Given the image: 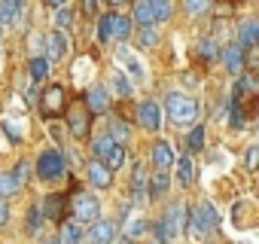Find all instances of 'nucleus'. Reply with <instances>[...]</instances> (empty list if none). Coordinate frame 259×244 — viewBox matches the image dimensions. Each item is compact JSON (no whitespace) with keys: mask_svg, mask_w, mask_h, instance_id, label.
Returning <instances> with one entry per match:
<instances>
[{"mask_svg":"<svg viewBox=\"0 0 259 244\" xmlns=\"http://www.w3.org/2000/svg\"><path fill=\"white\" fill-rule=\"evenodd\" d=\"M73 217H76L79 223H95V220H101V205H98V198H92L89 192H79V195L73 198Z\"/></svg>","mask_w":259,"mask_h":244,"instance_id":"obj_4","label":"nucleus"},{"mask_svg":"<svg viewBox=\"0 0 259 244\" xmlns=\"http://www.w3.org/2000/svg\"><path fill=\"white\" fill-rule=\"evenodd\" d=\"M55 25H58V28H67V25H70V10H67V7H64V10H58Z\"/></svg>","mask_w":259,"mask_h":244,"instance_id":"obj_37","label":"nucleus"},{"mask_svg":"<svg viewBox=\"0 0 259 244\" xmlns=\"http://www.w3.org/2000/svg\"><path fill=\"white\" fill-rule=\"evenodd\" d=\"M40 113L49 116V119H55L58 113H64V89L61 86H49L46 89V95L40 101Z\"/></svg>","mask_w":259,"mask_h":244,"instance_id":"obj_6","label":"nucleus"},{"mask_svg":"<svg viewBox=\"0 0 259 244\" xmlns=\"http://www.w3.org/2000/svg\"><path fill=\"white\" fill-rule=\"evenodd\" d=\"M19 13H22V4H16V0H7V4H0V25H13Z\"/></svg>","mask_w":259,"mask_h":244,"instance_id":"obj_23","label":"nucleus"},{"mask_svg":"<svg viewBox=\"0 0 259 244\" xmlns=\"http://www.w3.org/2000/svg\"><path fill=\"white\" fill-rule=\"evenodd\" d=\"M122 162H125V150H122V147L116 144V147H113V153H110V156L104 159V165H107V171L113 174V171H116V168H119Z\"/></svg>","mask_w":259,"mask_h":244,"instance_id":"obj_29","label":"nucleus"},{"mask_svg":"<svg viewBox=\"0 0 259 244\" xmlns=\"http://www.w3.org/2000/svg\"><path fill=\"white\" fill-rule=\"evenodd\" d=\"M229 126H232V129H241V126H244V110H241L238 104L232 107V119H229Z\"/></svg>","mask_w":259,"mask_h":244,"instance_id":"obj_34","label":"nucleus"},{"mask_svg":"<svg viewBox=\"0 0 259 244\" xmlns=\"http://www.w3.org/2000/svg\"><path fill=\"white\" fill-rule=\"evenodd\" d=\"M256 165V147H250V153H247V168H253Z\"/></svg>","mask_w":259,"mask_h":244,"instance_id":"obj_42","label":"nucleus"},{"mask_svg":"<svg viewBox=\"0 0 259 244\" xmlns=\"http://www.w3.org/2000/svg\"><path fill=\"white\" fill-rule=\"evenodd\" d=\"M79 238H82L79 223H61V241L64 244H79Z\"/></svg>","mask_w":259,"mask_h":244,"instance_id":"obj_24","label":"nucleus"},{"mask_svg":"<svg viewBox=\"0 0 259 244\" xmlns=\"http://www.w3.org/2000/svg\"><path fill=\"white\" fill-rule=\"evenodd\" d=\"M22 189V183L13 177V171H0V201H7L10 195H16Z\"/></svg>","mask_w":259,"mask_h":244,"instance_id":"obj_15","label":"nucleus"},{"mask_svg":"<svg viewBox=\"0 0 259 244\" xmlns=\"http://www.w3.org/2000/svg\"><path fill=\"white\" fill-rule=\"evenodd\" d=\"M37 174H40V180H55V177H61V174H64V159H61V153H55V150L43 153L40 162H37Z\"/></svg>","mask_w":259,"mask_h":244,"instance_id":"obj_5","label":"nucleus"},{"mask_svg":"<svg viewBox=\"0 0 259 244\" xmlns=\"http://www.w3.org/2000/svg\"><path fill=\"white\" fill-rule=\"evenodd\" d=\"M92 147H95V156H98V162H104V159H107V156L113 153V147H116V144H113L110 138H98V141H95Z\"/></svg>","mask_w":259,"mask_h":244,"instance_id":"obj_28","label":"nucleus"},{"mask_svg":"<svg viewBox=\"0 0 259 244\" xmlns=\"http://www.w3.org/2000/svg\"><path fill=\"white\" fill-rule=\"evenodd\" d=\"M223 61H226V70L229 73H244V52L238 49V46H229L226 52H223Z\"/></svg>","mask_w":259,"mask_h":244,"instance_id":"obj_13","label":"nucleus"},{"mask_svg":"<svg viewBox=\"0 0 259 244\" xmlns=\"http://www.w3.org/2000/svg\"><path fill=\"white\" fill-rule=\"evenodd\" d=\"M49 244H58V241H49Z\"/></svg>","mask_w":259,"mask_h":244,"instance_id":"obj_43","label":"nucleus"},{"mask_svg":"<svg viewBox=\"0 0 259 244\" xmlns=\"http://www.w3.org/2000/svg\"><path fill=\"white\" fill-rule=\"evenodd\" d=\"M128 70H132V76H138V79L144 76V67H141L138 61H132V64H128Z\"/></svg>","mask_w":259,"mask_h":244,"instance_id":"obj_41","label":"nucleus"},{"mask_svg":"<svg viewBox=\"0 0 259 244\" xmlns=\"http://www.w3.org/2000/svg\"><path fill=\"white\" fill-rule=\"evenodd\" d=\"M89 177H92V183L98 186V189H107L110 183H113V174L107 171V165L104 162H98V159H92L89 162Z\"/></svg>","mask_w":259,"mask_h":244,"instance_id":"obj_11","label":"nucleus"},{"mask_svg":"<svg viewBox=\"0 0 259 244\" xmlns=\"http://www.w3.org/2000/svg\"><path fill=\"white\" fill-rule=\"evenodd\" d=\"M67 52V37L61 34V31H55L52 37H49V61H55V58H61ZM46 61V64H49Z\"/></svg>","mask_w":259,"mask_h":244,"instance_id":"obj_19","label":"nucleus"},{"mask_svg":"<svg viewBox=\"0 0 259 244\" xmlns=\"http://www.w3.org/2000/svg\"><path fill=\"white\" fill-rule=\"evenodd\" d=\"M43 217L55 220V223H64V211H61V195H49L46 205H43Z\"/></svg>","mask_w":259,"mask_h":244,"instance_id":"obj_20","label":"nucleus"},{"mask_svg":"<svg viewBox=\"0 0 259 244\" xmlns=\"http://www.w3.org/2000/svg\"><path fill=\"white\" fill-rule=\"evenodd\" d=\"M217 223H220V217H217V211H213V205H198V214L192 217V226H189V232H192V238L195 241H201L210 229H217Z\"/></svg>","mask_w":259,"mask_h":244,"instance_id":"obj_3","label":"nucleus"},{"mask_svg":"<svg viewBox=\"0 0 259 244\" xmlns=\"http://www.w3.org/2000/svg\"><path fill=\"white\" fill-rule=\"evenodd\" d=\"M138 43H141L144 49H153V46H156V31H153V28L141 31V40H138Z\"/></svg>","mask_w":259,"mask_h":244,"instance_id":"obj_33","label":"nucleus"},{"mask_svg":"<svg viewBox=\"0 0 259 244\" xmlns=\"http://www.w3.org/2000/svg\"><path fill=\"white\" fill-rule=\"evenodd\" d=\"M165 107H168V119L174 126H189V122H195V116H198V101L189 98V95H180V92H171Z\"/></svg>","mask_w":259,"mask_h":244,"instance_id":"obj_1","label":"nucleus"},{"mask_svg":"<svg viewBox=\"0 0 259 244\" xmlns=\"http://www.w3.org/2000/svg\"><path fill=\"white\" fill-rule=\"evenodd\" d=\"M40 217H43V214H40L37 208H31V211H28V232H31V235H37V232H40V226H43V220H40Z\"/></svg>","mask_w":259,"mask_h":244,"instance_id":"obj_31","label":"nucleus"},{"mask_svg":"<svg viewBox=\"0 0 259 244\" xmlns=\"http://www.w3.org/2000/svg\"><path fill=\"white\" fill-rule=\"evenodd\" d=\"M128 34H132V19L113 16V19H110V37H116V40H128Z\"/></svg>","mask_w":259,"mask_h":244,"instance_id":"obj_18","label":"nucleus"},{"mask_svg":"<svg viewBox=\"0 0 259 244\" xmlns=\"http://www.w3.org/2000/svg\"><path fill=\"white\" fill-rule=\"evenodd\" d=\"M192 177H195V165H192V159H189V156H183V159L177 162V180H180L183 186H189V183H192Z\"/></svg>","mask_w":259,"mask_h":244,"instance_id":"obj_22","label":"nucleus"},{"mask_svg":"<svg viewBox=\"0 0 259 244\" xmlns=\"http://www.w3.org/2000/svg\"><path fill=\"white\" fill-rule=\"evenodd\" d=\"M150 10H153V19L156 22H165V19H171V4H165V0H153V4H150Z\"/></svg>","mask_w":259,"mask_h":244,"instance_id":"obj_27","label":"nucleus"},{"mask_svg":"<svg viewBox=\"0 0 259 244\" xmlns=\"http://www.w3.org/2000/svg\"><path fill=\"white\" fill-rule=\"evenodd\" d=\"M116 232H119V226L113 220H95L89 226V241L92 244H113L116 241Z\"/></svg>","mask_w":259,"mask_h":244,"instance_id":"obj_7","label":"nucleus"},{"mask_svg":"<svg viewBox=\"0 0 259 244\" xmlns=\"http://www.w3.org/2000/svg\"><path fill=\"white\" fill-rule=\"evenodd\" d=\"M256 40H259V22H256V19H247V22L241 25V31H238V49L247 52V49L256 46Z\"/></svg>","mask_w":259,"mask_h":244,"instance_id":"obj_9","label":"nucleus"},{"mask_svg":"<svg viewBox=\"0 0 259 244\" xmlns=\"http://www.w3.org/2000/svg\"><path fill=\"white\" fill-rule=\"evenodd\" d=\"M189 220V211H186V217H183V205H174L159 223H156V238L162 241V244H171L177 235H180V226Z\"/></svg>","mask_w":259,"mask_h":244,"instance_id":"obj_2","label":"nucleus"},{"mask_svg":"<svg viewBox=\"0 0 259 244\" xmlns=\"http://www.w3.org/2000/svg\"><path fill=\"white\" fill-rule=\"evenodd\" d=\"M46 73H49L46 58H31V76L34 79H46Z\"/></svg>","mask_w":259,"mask_h":244,"instance_id":"obj_30","label":"nucleus"},{"mask_svg":"<svg viewBox=\"0 0 259 244\" xmlns=\"http://www.w3.org/2000/svg\"><path fill=\"white\" fill-rule=\"evenodd\" d=\"M85 107H89V113H104V110L110 107V95L98 86V89H92V92L85 95Z\"/></svg>","mask_w":259,"mask_h":244,"instance_id":"obj_12","label":"nucleus"},{"mask_svg":"<svg viewBox=\"0 0 259 244\" xmlns=\"http://www.w3.org/2000/svg\"><path fill=\"white\" fill-rule=\"evenodd\" d=\"M110 19H113V16H104V19H101V43L110 40Z\"/></svg>","mask_w":259,"mask_h":244,"instance_id":"obj_38","label":"nucleus"},{"mask_svg":"<svg viewBox=\"0 0 259 244\" xmlns=\"http://www.w3.org/2000/svg\"><path fill=\"white\" fill-rule=\"evenodd\" d=\"M153 165H156L159 171H165V168H171V165H174V150H171V144H168V141L153 144Z\"/></svg>","mask_w":259,"mask_h":244,"instance_id":"obj_10","label":"nucleus"},{"mask_svg":"<svg viewBox=\"0 0 259 244\" xmlns=\"http://www.w3.org/2000/svg\"><path fill=\"white\" fill-rule=\"evenodd\" d=\"M135 22L141 25V31H147V28H153V25H156L150 4H135Z\"/></svg>","mask_w":259,"mask_h":244,"instance_id":"obj_21","label":"nucleus"},{"mask_svg":"<svg viewBox=\"0 0 259 244\" xmlns=\"http://www.w3.org/2000/svg\"><path fill=\"white\" fill-rule=\"evenodd\" d=\"M201 55L213 61V58H217V43H213V40H207V43H201Z\"/></svg>","mask_w":259,"mask_h":244,"instance_id":"obj_36","label":"nucleus"},{"mask_svg":"<svg viewBox=\"0 0 259 244\" xmlns=\"http://www.w3.org/2000/svg\"><path fill=\"white\" fill-rule=\"evenodd\" d=\"M138 119H141V126L147 132H159V126H162V110H159V104L156 101H144L138 107Z\"/></svg>","mask_w":259,"mask_h":244,"instance_id":"obj_8","label":"nucleus"},{"mask_svg":"<svg viewBox=\"0 0 259 244\" xmlns=\"http://www.w3.org/2000/svg\"><path fill=\"white\" fill-rule=\"evenodd\" d=\"M165 192H168V174L156 171L153 180H150V186H147V198H162Z\"/></svg>","mask_w":259,"mask_h":244,"instance_id":"obj_17","label":"nucleus"},{"mask_svg":"<svg viewBox=\"0 0 259 244\" xmlns=\"http://www.w3.org/2000/svg\"><path fill=\"white\" fill-rule=\"evenodd\" d=\"M144 229H147V223H144V220H138V217H132V220H128V229H125V235H128V238H135V235H141Z\"/></svg>","mask_w":259,"mask_h":244,"instance_id":"obj_32","label":"nucleus"},{"mask_svg":"<svg viewBox=\"0 0 259 244\" xmlns=\"http://www.w3.org/2000/svg\"><path fill=\"white\" fill-rule=\"evenodd\" d=\"M107 132H110V141H113V144H119V147H122V144H125V138H128V129L122 126L119 119H110Z\"/></svg>","mask_w":259,"mask_h":244,"instance_id":"obj_25","label":"nucleus"},{"mask_svg":"<svg viewBox=\"0 0 259 244\" xmlns=\"http://www.w3.org/2000/svg\"><path fill=\"white\" fill-rule=\"evenodd\" d=\"M186 147H189V153H198V150H204V129H201V126H195V129L189 132V141H186Z\"/></svg>","mask_w":259,"mask_h":244,"instance_id":"obj_26","label":"nucleus"},{"mask_svg":"<svg viewBox=\"0 0 259 244\" xmlns=\"http://www.w3.org/2000/svg\"><path fill=\"white\" fill-rule=\"evenodd\" d=\"M132 186H135V198L138 201H147V168L138 162L135 165V177H132Z\"/></svg>","mask_w":259,"mask_h":244,"instance_id":"obj_16","label":"nucleus"},{"mask_svg":"<svg viewBox=\"0 0 259 244\" xmlns=\"http://www.w3.org/2000/svg\"><path fill=\"white\" fill-rule=\"evenodd\" d=\"M113 86H116V89H119V95H122V98H128V95H132V89H128V83H125V79H122V76H119V73H116V76H113Z\"/></svg>","mask_w":259,"mask_h":244,"instance_id":"obj_35","label":"nucleus"},{"mask_svg":"<svg viewBox=\"0 0 259 244\" xmlns=\"http://www.w3.org/2000/svg\"><path fill=\"white\" fill-rule=\"evenodd\" d=\"M7 220H10V205H7V201H0V226H4Z\"/></svg>","mask_w":259,"mask_h":244,"instance_id":"obj_40","label":"nucleus"},{"mask_svg":"<svg viewBox=\"0 0 259 244\" xmlns=\"http://www.w3.org/2000/svg\"><path fill=\"white\" fill-rule=\"evenodd\" d=\"M67 122H70V132H73L76 138H85V135H89V122H92V119L85 116V110H70V119H67Z\"/></svg>","mask_w":259,"mask_h":244,"instance_id":"obj_14","label":"nucleus"},{"mask_svg":"<svg viewBox=\"0 0 259 244\" xmlns=\"http://www.w3.org/2000/svg\"><path fill=\"white\" fill-rule=\"evenodd\" d=\"M204 10H210V4H186V13H192V16H198Z\"/></svg>","mask_w":259,"mask_h":244,"instance_id":"obj_39","label":"nucleus"}]
</instances>
